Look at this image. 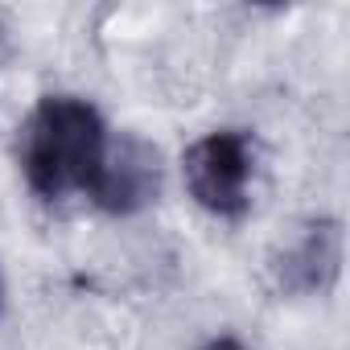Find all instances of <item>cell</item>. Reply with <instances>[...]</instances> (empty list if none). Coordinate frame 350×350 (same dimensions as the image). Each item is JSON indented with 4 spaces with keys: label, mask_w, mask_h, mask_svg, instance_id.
Here are the masks:
<instances>
[{
    "label": "cell",
    "mask_w": 350,
    "mask_h": 350,
    "mask_svg": "<svg viewBox=\"0 0 350 350\" xmlns=\"http://www.w3.org/2000/svg\"><path fill=\"white\" fill-rule=\"evenodd\" d=\"M107 124L95 103L79 95H46L29 111L17 136V157L25 186L42 202H62L66 194H87L107 152Z\"/></svg>",
    "instance_id": "cell-1"
},
{
    "label": "cell",
    "mask_w": 350,
    "mask_h": 350,
    "mask_svg": "<svg viewBox=\"0 0 350 350\" xmlns=\"http://www.w3.org/2000/svg\"><path fill=\"white\" fill-rule=\"evenodd\" d=\"M252 136L239 128H219L206 132L202 140H194L186 148V190L190 198L215 215V219H239L247 211V190H252Z\"/></svg>",
    "instance_id": "cell-2"
},
{
    "label": "cell",
    "mask_w": 350,
    "mask_h": 350,
    "mask_svg": "<svg viewBox=\"0 0 350 350\" xmlns=\"http://www.w3.org/2000/svg\"><path fill=\"white\" fill-rule=\"evenodd\" d=\"M157 194H161V152L132 132L111 136L87 198L107 215H136L152 206Z\"/></svg>",
    "instance_id": "cell-3"
},
{
    "label": "cell",
    "mask_w": 350,
    "mask_h": 350,
    "mask_svg": "<svg viewBox=\"0 0 350 350\" xmlns=\"http://www.w3.org/2000/svg\"><path fill=\"white\" fill-rule=\"evenodd\" d=\"M338 272H342V223H334V219L309 223L276 260L280 288L301 293V297L325 293L338 280Z\"/></svg>",
    "instance_id": "cell-4"
},
{
    "label": "cell",
    "mask_w": 350,
    "mask_h": 350,
    "mask_svg": "<svg viewBox=\"0 0 350 350\" xmlns=\"http://www.w3.org/2000/svg\"><path fill=\"white\" fill-rule=\"evenodd\" d=\"M198 350H247L239 338H231V334H223V338H211V342H202Z\"/></svg>",
    "instance_id": "cell-5"
},
{
    "label": "cell",
    "mask_w": 350,
    "mask_h": 350,
    "mask_svg": "<svg viewBox=\"0 0 350 350\" xmlns=\"http://www.w3.org/2000/svg\"><path fill=\"white\" fill-rule=\"evenodd\" d=\"M0 309H5V280H0Z\"/></svg>",
    "instance_id": "cell-6"
}]
</instances>
